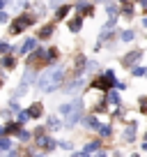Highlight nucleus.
Listing matches in <instances>:
<instances>
[{
    "label": "nucleus",
    "instance_id": "obj_1",
    "mask_svg": "<svg viewBox=\"0 0 147 157\" xmlns=\"http://www.w3.org/2000/svg\"><path fill=\"white\" fill-rule=\"evenodd\" d=\"M62 78H64V69L62 67L46 69V72H41L39 76H37V88H39L41 93H53V90L62 83Z\"/></svg>",
    "mask_w": 147,
    "mask_h": 157
},
{
    "label": "nucleus",
    "instance_id": "obj_2",
    "mask_svg": "<svg viewBox=\"0 0 147 157\" xmlns=\"http://www.w3.org/2000/svg\"><path fill=\"white\" fill-rule=\"evenodd\" d=\"M34 23V16L32 14H23V16H19V19H14V23H12V35H19V33H23L28 25H32Z\"/></svg>",
    "mask_w": 147,
    "mask_h": 157
},
{
    "label": "nucleus",
    "instance_id": "obj_3",
    "mask_svg": "<svg viewBox=\"0 0 147 157\" xmlns=\"http://www.w3.org/2000/svg\"><path fill=\"white\" fill-rule=\"evenodd\" d=\"M81 116H83V102H76V104H71V109H69V113H67V127H74V125L81 120Z\"/></svg>",
    "mask_w": 147,
    "mask_h": 157
},
{
    "label": "nucleus",
    "instance_id": "obj_4",
    "mask_svg": "<svg viewBox=\"0 0 147 157\" xmlns=\"http://www.w3.org/2000/svg\"><path fill=\"white\" fill-rule=\"evenodd\" d=\"M37 139V146L41 148V150H53L55 148V141L51 136H46V134H39V136H34Z\"/></svg>",
    "mask_w": 147,
    "mask_h": 157
},
{
    "label": "nucleus",
    "instance_id": "obj_5",
    "mask_svg": "<svg viewBox=\"0 0 147 157\" xmlns=\"http://www.w3.org/2000/svg\"><path fill=\"white\" fill-rule=\"evenodd\" d=\"M41 113H44V106H41L39 102H34L32 106L28 109V116H30V118H41Z\"/></svg>",
    "mask_w": 147,
    "mask_h": 157
},
{
    "label": "nucleus",
    "instance_id": "obj_6",
    "mask_svg": "<svg viewBox=\"0 0 147 157\" xmlns=\"http://www.w3.org/2000/svg\"><path fill=\"white\" fill-rule=\"evenodd\" d=\"M142 58V51H131L129 56H124V65H136Z\"/></svg>",
    "mask_w": 147,
    "mask_h": 157
},
{
    "label": "nucleus",
    "instance_id": "obj_7",
    "mask_svg": "<svg viewBox=\"0 0 147 157\" xmlns=\"http://www.w3.org/2000/svg\"><path fill=\"white\" fill-rule=\"evenodd\" d=\"M32 49H37V39H25L23 46H21V51H19V56H25L28 51H32Z\"/></svg>",
    "mask_w": 147,
    "mask_h": 157
},
{
    "label": "nucleus",
    "instance_id": "obj_8",
    "mask_svg": "<svg viewBox=\"0 0 147 157\" xmlns=\"http://www.w3.org/2000/svg\"><path fill=\"white\" fill-rule=\"evenodd\" d=\"M83 125H85L88 129H97V132H99V127H101V125H99V120H97V116L85 118V120H83Z\"/></svg>",
    "mask_w": 147,
    "mask_h": 157
},
{
    "label": "nucleus",
    "instance_id": "obj_9",
    "mask_svg": "<svg viewBox=\"0 0 147 157\" xmlns=\"http://www.w3.org/2000/svg\"><path fill=\"white\" fill-rule=\"evenodd\" d=\"M81 28H83V19H81V16H74V19L69 21V30H71V33H78Z\"/></svg>",
    "mask_w": 147,
    "mask_h": 157
},
{
    "label": "nucleus",
    "instance_id": "obj_10",
    "mask_svg": "<svg viewBox=\"0 0 147 157\" xmlns=\"http://www.w3.org/2000/svg\"><path fill=\"white\" fill-rule=\"evenodd\" d=\"M0 152H12V141L7 136H0Z\"/></svg>",
    "mask_w": 147,
    "mask_h": 157
},
{
    "label": "nucleus",
    "instance_id": "obj_11",
    "mask_svg": "<svg viewBox=\"0 0 147 157\" xmlns=\"http://www.w3.org/2000/svg\"><path fill=\"white\" fill-rule=\"evenodd\" d=\"M69 12H71V5H60V7H58V14H55V19H64Z\"/></svg>",
    "mask_w": 147,
    "mask_h": 157
},
{
    "label": "nucleus",
    "instance_id": "obj_12",
    "mask_svg": "<svg viewBox=\"0 0 147 157\" xmlns=\"http://www.w3.org/2000/svg\"><path fill=\"white\" fill-rule=\"evenodd\" d=\"M53 30H55V28H53L51 23H48V25H44V28L39 30V37H41V39H48L51 35H53Z\"/></svg>",
    "mask_w": 147,
    "mask_h": 157
},
{
    "label": "nucleus",
    "instance_id": "obj_13",
    "mask_svg": "<svg viewBox=\"0 0 147 157\" xmlns=\"http://www.w3.org/2000/svg\"><path fill=\"white\" fill-rule=\"evenodd\" d=\"M99 146H101V143H99V141H90L88 143V146H85V155H90V152H99Z\"/></svg>",
    "mask_w": 147,
    "mask_h": 157
},
{
    "label": "nucleus",
    "instance_id": "obj_14",
    "mask_svg": "<svg viewBox=\"0 0 147 157\" xmlns=\"http://www.w3.org/2000/svg\"><path fill=\"white\" fill-rule=\"evenodd\" d=\"M124 139H127V141H133V139H136V125H129V127L124 129Z\"/></svg>",
    "mask_w": 147,
    "mask_h": 157
},
{
    "label": "nucleus",
    "instance_id": "obj_15",
    "mask_svg": "<svg viewBox=\"0 0 147 157\" xmlns=\"http://www.w3.org/2000/svg\"><path fill=\"white\" fill-rule=\"evenodd\" d=\"M5 132H9V134H19V132H21V125H19V123H7V125H5Z\"/></svg>",
    "mask_w": 147,
    "mask_h": 157
},
{
    "label": "nucleus",
    "instance_id": "obj_16",
    "mask_svg": "<svg viewBox=\"0 0 147 157\" xmlns=\"http://www.w3.org/2000/svg\"><path fill=\"white\" fill-rule=\"evenodd\" d=\"M76 10H78L81 14H88V12H92V5H90V2H76Z\"/></svg>",
    "mask_w": 147,
    "mask_h": 157
},
{
    "label": "nucleus",
    "instance_id": "obj_17",
    "mask_svg": "<svg viewBox=\"0 0 147 157\" xmlns=\"http://www.w3.org/2000/svg\"><path fill=\"white\" fill-rule=\"evenodd\" d=\"M30 120V116H28V111H19L16 113V123L19 125H23V123H28Z\"/></svg>",
    "mask_w": 147,
    "mask_h": 157
},
{
    "label": "nucleus",
    "instance_id": "obj_18",
    "mask_svg": "<svg viewBox=\"0 0 147 157\" xmlns=\"http://www.w3.org/2000/svg\"><path fill=\"white\" fill-rule=\"evenodd\" d=\"M60 127H62V123H60L55 116H51L48 118V129H60Z\"/></svg>",
    "mask_w": 147,
    "mask_h": 157
},
{
    "label": "nucleus",
    "instance_id": "obj_19",
    "mask_svg": "<svg viewBox=\"0 0 147 157\" xmlns=\"http://www.w3.org/2000/svg\"><path fill=\"white\" fill-rule=\"evenodd\" d=\"M99 134H101V136H110V134H113V127H110V125H101V127H99Z\"/></svg>",
    "mask_w": 147,
    "mask_h": 157
},
{
    "label": "nucleus",
    "instance_id": "obj_20",
    "mask_svg": "<svg viewBox=\"0 0 147 157\" xmlns=\"http://www.w3.org/2000/svg\"><path fill=\"white\" fill-rule=\"evenodd\" d=\"M106 10H108V14L117 16V10H120V5H115V2H106Z\"/></svg>",
    "mask_w": 147,
    "mask_h": 157
},
{
    "label": "nucleus",
    "instance_id": "obj_21",
    "mask_svg": "<svg viewBox=\"0 0 147 157\" xmlns=\"http://www.w3.org/2000/svg\"><path fill=\"white\" fill-rule=\"evenodd\" d=\"M108 102H110V104H115V106H117V104H120V95L115 93V90H110V93H108Z\"/></svg>",
    "mask_w": 147,
    "mask_h": 157
},
{
    "label": "nucleus",
    "instance_id": "obj_22",
    "mask_svg": "<svg viewBox=\"0 0 147 157\" xmlns=\"http://www.w3.org/2000/svg\"><path fill=\"white\" fill-rule=\"evenodd\" d=\"M0 65H2V67H5V69H9V67H14V60H12L9 56H5V58L0 60Z\"/></svg>",
    "mask_w": 147,
    "mask_h": 157
},
{
    "label": "nucleus",
    "instance_id": "obj_23",
    "mask_svg": "<svg viewBox=\"0 0 147 157\" xmlns=\"http://www.w3.org/2000/svg\"><path fill=\"white\" fill-rule=\"evenodd\" d=\"M55 58H58V51H55V49H48V51H46V60H48V63H53Z\"/></svg>",
    "mask_w": 147,
    "mask_h": 157
},
{
    "label": "nucleus",
    "instance_id": "obj_24",
    "mask_svg": "<svg viewBox=\"0 0 147 157\" xmlns=\"http://www.w3.org/2000/svg\"><path fill=\"white\" fill-rule=\"evenodd\" d=\"M133 39V30H124L122 33V42H131Z\"/></svg>",
    "mask_w": 147,
    "mask_h": 157
},
{
    "label": "nucleus",
    "instance_id": "obj_25",
    "mask_svg": "<svg viewBox=\"0 0 147 157\" xmlns=\"http://www.w3.org/2000/svg\"><path fill=\"white\" fill-rule=\"evenodd\" d=\"M147 74V69H142V67H136L133 69V76H145Z\"/></svg>",
    "mask_w": 147,
    "mask_h": 157
},
{
    "label": "nucleus",
    "instance_id": "obj_26",
    "mask_svg": "<svg viewBox=\"0 0 147 157\" xmlns=\"http://www.w3.org/2000/svg\"><path fill=\"white\" fill-rule=\"evenodd\" d=\"M9 51H12L9 44H0V53H9Z\"/></svg>",
    "mask_w": 147,
    "mask_h": 157
},
{
    "label": "nucleus",
    "instance_id": "obj_27",
    "mask_svg": "<svg viewBox=\"0 0 147 157\" xmlns=\"http://www.w3.org/2000/svg\"><path fill=\"white\" fill-rule=\"evenodd\" d=\"M19 136H21V141H28V139H30V134H28V132H23V129H21V132H19Z\"/></svg>",
    "mask_w": 147,
    "mask_h": 157
},
{
    "label": "nucleus",
    "instance_id": "obj_28",
    "mask_svg": "<svg viewBox=\"0 0 147 157\" xmlns=\"http://www.w3.org/2000/svg\"><path fill=\"white\" fill-rule=\"evenodd\" d=\"M60 146H62L64 150H71V143H69V141H62V143H60Z\"/></svg>",
    "mask_w": 147,
    "mask_h": 157
},
{
    "label": "nucleus",
    "instance_id": "obj_29",
    "mask_svg": "<svg viewBox=\"0 0 147 157\" xmlns=\"http://www.w3.org/2000/svg\"><path fill=\"white\" fill-rule=\"evenodd\" d=\"M71 157H90V155H85V152H71Z\"/></svg>",
    "mask_w": 147,
    "mask_h": 157
},
{
    "label": "nucleus",
    "instance_id": "obj_30",
    "mask_svg": "<svg viewBox=\"0 0 147 157\" xmlns=\"http://www.w3.org/2000/svg\"><path fill=\"white\" fill-rule=\"evenodd\" d=\"M5 21H7V14H5V12H0V23H5Z\"/></svg>",
    "mask_w": 147,
    "mask_h": 157
},
{
    "label": "nucleus",
    "instance_id": "obj_31",
    "mask_svg": "<svg viewBox=\"0 0 147 157\" xmlns=\"http://www.w3.org/2000/svg\"><path fill=\"white\" fill-rule=\"evenodd\" d=\"M9 157H21V155H19L16 150H12V152H9Z\"/></svg>",
    "mask_w": 147,
    "mask_h": 157
},
{
    "label": "nucleus",
    "instance_id": "obj_32",
    "mask_svg": "<svg viewBox=\"0 0 147 157\" xmlns=\"http://www.w3.org/2000/svg\"><path fill=\"white\" fill-rule=\"evenodd\" d=\"M140 148H142V150H147V141H145V143H142V146H140Z\"/></svg>",
    "mask_w": 147,
    "mask_h": 157
},
{
    "label": "nucleus",
    "instance_id": "obj_33",
    "mask_svg": "<svg viewBox=\"0 0 147 157\" xmlns=\"http://www.w3.org/2000/svg\"><path fill=\"white\" fill-rule=\"evenodd\" d=\"M142 25H145V28H147V16H145V19H142Z\"/></svg>",
    "mask_w": 147,
    "mask_h": 157
},
{
    "label": "nucleus",
    "instance_id": "obj_34",
    "mask_svg": "<svg viewBox=\"0 0 147 157\" xmlns=\"http://www.w3.org/2000/svg\"><path fill=\"white\" fill-rule=\"evenodd\" d=\"M97 157H106V155H103V152H99V155H97Z\"/></svg>",
    "mask_w": 147,
    "mask_h": 157
},
{
    "label": "nucleus",
    "instance_id": "obj_35",
    "mask_svg": "<svg viewBox=\"0 0 147 157\" xmlns=\"http://www.w3.org/2000/svg\"><path fill=\"white\" fill-rule=\"evenodd\" d=\"M145 141H147V134H145Z\"/></svg>",
    "mask_w": 147,
    "mask_h": 157
}]
</instances>
